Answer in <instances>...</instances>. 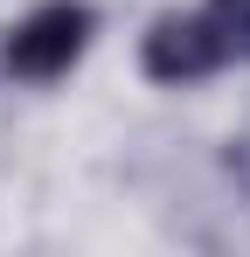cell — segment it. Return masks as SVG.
I'll return each instance as SVG.
<instances>
[{"mask_svg": "<svg viewBox=\"0 0 250 257\" xmlns=\"http://www.w3.org/2000/svg\"><path fill=\"white\" fill-rule=\"evenodd\" d=\"M104 35V14L90 0H35L0 28V84L14 90H56L77 77L83 56Z\"/></svg>", "mask_w": 250, "mask_h": 257, "instance_id": "cell-1", "label": "cell"}, {"mask_svg": "<svg viewBox=\"0 0 250 257\" xmlns=\"http://www.w3.org/2000/svg\"><path fill=\"white\" fill-rule=\"evenodd\" d=\"M132 63H139V77L153 90H202V84H215L222 70H236L229 49H222V28L208 21L202 0H195V7H160V14L139 28Z\"/></svg>", "mask_w": 250, "mask_h": 257, "instance_id": "cell-2", "label": "cell"}, {"mask_svg": "<svg viewBox=\"0 0 250 257\" xmlns=\"http://www.w3.org/2000/svg\"><path fill=\"white\" fill-rule=\"evenodd\" d=\"M208 21L222 28V49H229V63L250 70V0H202Z\"/></svg>", "mask_w": 250, "mask_h": 257, "instance_id": "cell-3", "label": "cell"}]
</instances>
